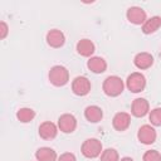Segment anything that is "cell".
Here are the masks:
<instances>
[{"label": "cell", "mask_w": 161, "mask_h": 161, "mask_svg": "<svg viewBox=\"0 0 161 161\" xmlns=\"http://www.w3.org/2000/svg\"><path fill=\"white\" fill-rule=\"evenodd\" d=\"M125 89V82L118 75H108L102 84V91L108 97H118Z\"/></svg>", "instance_id": "6da1fadb"}, {"label": "cell", "mask_w": 161, "mask_h": 161, "mask_svg": "<svg viewBox=\"0 0 161 161\" xmlns=\"http://www.w3.org/2000/svg\"><path fill=\"white\" fill-rule=\"evenodd\" d=\"M49 82L55 87H63L69 82V70L64 65H53L48 73Z\"/></svg>", "instance_id": "7a4b0ae2"}, {"label": "cell", "mask_w": 161, "mask_h": 161, "mask_svg": "<svg viewBox=\"0 0 161 161\" xmlns=\"http://www.w3.org/2000/svg\"><path fill=\"white\" fill-rule=\"evenodd\" d=\"M80 152L87 158H96L103 152L102 142L98 138H87L80 146Z\"/></svg>", "instance_id": "3957f363"}, {"label": "cell", "mask_w": 161, "mask_h": 161, "mask_svg": "<svg viewBox=\"0 0 161 161\" xmlns=\"http://www.w3.org/2000/svg\"><path fill=\"white\" fill-rule=\"evenodd\" d=\"M126 87L132 93H140L146 88V77L140 72H133L127 77Z\"/></svg>", "instance_id": "277c9868"}, {"label": "cell", "mask_w": 161, "mask_h": 161, "mask_svg": "<svg viewBox=\"0 0 161 161\" xmlns=\"http://www.w3.org/2000/svg\"><path fill=\"white\" fill-rule=\"evenodd\" d=\"M91 80L84 75H78L72 80V92L78 97H84L91 92Z\"/></svg>", "instance_id": "5b68a950"}, {"label": "cell", "mask_w": 161, "mask_h": 161, "mask_svg": "<svg viewBox=\"0 0 161 161\" xmlns=\"http://www.w3.org/2000/svg\"><path fill=\"white\" fill-rule=\"evenodd\" d=\"M157 138V132L152 125H142L137 131V140L142 145H152Z\"/></svg>", "instance_id": "8992f818"}, {"label": "cell", "mask_w": 161, "mask_h": 161, "mask_svg": "<svg viewBox=\"0 0 161 161\" xmlns=\"http://www.w3.org/2000/svg\"><path fill=\"white\" fill-rule=\"evenodd\" d=\"M58 128L63 133H72L77 128V118L72 113H63L58 117Z\"/></svg>", "instance_id": "52a82bcc"}, {"label": "cell", "mask_w": 161, "mask_h": 161, "mask_svg": "<svg viewBox=\"0 0 161 161\" xmlns=\"http://www.w3.org/2000/svg\"><path fill=\"white\" fill-rule=\"evenodd\" d=\"M126 18L133 25H143L147 20V14L140 6H130L126 11Z\"/></svg>", "instance_id": "ba28073f"}, {"label": "cell", "mask_w": 161, "mask_h": 161, "mask_svg": "<svg viewBox=\"0 0 161 161\" xmlns=\"http://www.w3.org/2000/svg\"><path fill=\"white\" fill-rule=\"evenodd\" d=\"M131 113L132 116L140 118V117H145L146 114L150 113V103L146 98H142V97H138V98H135L132 101V104H131Z\"/></svg>", "instance_id": "9c48e42d"}, {"label": "cell", "mask_w": 161, "mask_h": 161, "mask_svg": "<svg viewBox=\"0 0 161 161\" xmlns=\"http://www.w3.org/2000/svg\"><path fill=\"white\" fill-rule=\"evenodd\" d=\"M58 126L52 122V121H44L39 125V128H38V133L40 136V138L43 140H53L57 137L58 135Z\"/></svg>", "instance_id": "30bf717a"}, {"label": "cell", "mask_w": 161, "mask_h": 161, "mask_svg": "<svg viewBox=\"0 0 161 161\" xmlns=\"http://www.w3.org/2000/svg\"><path fill=\"white\" fill-rule=\"evenodd\" d=\"M45 40H47V44L50 48L58 49V48H62L64 45V43H65V35L59 29H52V30H49L47 33Z\"/></svg>", "instance_id": "8fae6325"}, {"label": "cell", "mask_w": 161, "mask_h": 161, "mask_svg": "<svg viewBox=\"0 0 161 161\" xmlns=\"http://www.w3.org/2000/svg\"><path fill=\"white\" fill-rule=\"evenodd\" d=\"M131 125V114L127 112H117L112 118V126L116 131H126Z\"/></svg>", "instance_id": "7c38bea8"}, {"label": "cell", "mask_w": 161, "mask_h": 161, "mask_svg": "<svg viewBox=\"0 0 161 161\" xmlns=\"http://www.w3.org/2000/svg\"><path fill=\"white\" fill-rule=\"evenodd\" d=\"M75 50L80 57L91 58V57H93V54L96 52V45L91 39L83 38V39L78 40V43L75 45Z\"/></svg>", "instance_id": "4fadbf2b"}, {"label": "cell", "mask_w": 161, "mask_h": 161, "mask_svg": "<svg viewBox=\"0 0 161 161\" xmlns=\"http://www.w3.org/2000/svg\"><path fill=\"white\" fill-rule=\"evenodd\" d=\"M133 64L137 69H141V70H145V69H148L152 67L153 64V57L151 53L148 52H141V53H137L133 58Z\"/></svg>", "instance_id": "5bb4252c"}, {"label": "cell", "mask_w": 161, "mask_h": 161, "mask_svg": "<svg viewBox=\"0 0 161 161\" xmlns=\"http://www.w3.org/2000/svg\"><path fill=\"white\" fill-rule=\"evenodd\" d=\"M87 68L92 73H94V74H101V73L106 72V69H107V62L102 57L93 55V57H91L87 60Z\"/></svg>", "instance_id": "9a60e30c"}, {"label": "cell", "mask_w": 161, "mask_h": 161, "mask_svg": "<svg viewBox=\"0 0 161 161\" xmlns=\"http://www.w3.org/2000/svg\"><path fill=\"white\" fill-rule=\"evenodd\" d=\"M84 118L91 123H98L103 118V111L99 106L96 104L87 106L84 109Z\"/></svg>", "instance_id": "2e32d148"}, {"label": "cell", "mask_w": 161, "mask_h": 161, "mask_svg": "<svg viewBox=\"0 0 161 161\" xmlns=\"http://www.w3.org/2000/svg\"><path fill=\"white\" fill-rule=\"evenodd\" d=\"M160 28H161V16L155 15V16L147 18V20H146V21L143 23V25L141 26V30H142L143 34L150 35V34L156 33Z\"/></svg>", "instance_id": "e0dca14e"}, {"label": "cell", "mask_w": 161, "mask_h": 161, "mask_svg": "<svg viewBox=\"0 0 161 161\" xmlns=\"http://www.w3.org/2000/svg\"><path fill=\"white\" fill-rule=\"evenodd\" d=\"M35 158L36 161H57L58 155L52 147L43 146L35 151Z\"/></svg>", "instance_id": "ac0fdd59"}, {"label": "cell", "mask_w": 161, "mask_h": 161, "mask_svg": "<svg viewBox=\"0 0 161 161\" xmlns=\"http://www.w3.org/2000/svg\"><path fill=\"white\" fill-rule=\"evenodd\" d=\"M35 117V111L30 107H21L16 111V118L21 123H29L34 119Z\"/></svg>", "instance_id": "d6986e66"}, {"label": "cell", "mask_w": 161, "mask_h": 161, "mask_svg": "<svg viewBox=\"0 0 161 161\" xmlns=\"http://www.w3.org/2000/svg\"><path fill=\"white\" fill-rule=\"evenodd\" d=\"M101 161H119V155L116 148H106L101 153Z\"/></svg>", "instance_id": "ffe728a7"}, {"label": "cell", "mask_w": 161, "mask_h": 161, "mask_svg": "<svg viewBox=\"0 0 161 161\" xmlns=\"http://www.w3.org/2000/svg\"><path fill=\"white\" fill-rule=\"evenodd\" d=\"M148 121L151 122L152 126H156V127L161 126V107H156V108L150 111Z\"/></svg>", "instance_id": "44dd1931"}, {"label": "cell", "mask_w": 161, "mask_h": 161, "mask_svg": "<svg viewBox=\"0 0 161 161\" xmlns=\"http://www.w3.org/2000/svg\"><path fill=\"white\" fill-rule=\"evenodd\" d=\"M142 161H161V153L157 150H147L142 156Z\"/></svg>", "instance_id": "7402d4cb"}, {"label": "cell", "mask_w": 161, "mask_h": 161, "mask_svg": "<svg viewBox=\"0 0 161 161\" xmlns=\"http://www.w3.org/2000/svg\"><path fill=\"white\" fill-rule=\"evenodd\" d=\"M57 161H77V157L72 152H64L60 156H58V160Z\"/></svg>", "instance_id": "603a6c76"}, {"label": "cell", "mask_w": 161, "mask_h": 161, "mask_svg": "<svg viewBox=\"0 0 161 161\" xmlns=\"http://www.w3.org/2000/svg\"><path fill=\"white\" fill-rule=\"evenodd\" d=\"M8 33H9V26L8 24L3 20L0 21V39H5L8 36Z\"/></svg>", "instance_id": "cb8c5ba5"}, {"label": "cell", "mask_w": 161, "mask_h": 161, "mask_svg": "<svg viewBox=\"0 0 161 161\" xmlns=\"http://www.w3.org/2000/svg\"><path fill=\"white\" fill-rule=\"evenodd\" d=\"M119 161H133V158H132V157H128V156H125V157H122Z\"/></svg>", "instance_id": "d4e9b609"}]
</instances>
